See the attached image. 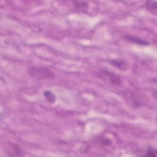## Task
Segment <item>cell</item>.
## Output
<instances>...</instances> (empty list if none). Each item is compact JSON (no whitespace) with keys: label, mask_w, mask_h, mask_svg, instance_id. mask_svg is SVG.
Masks as SVG:
<instances>
[{"label":"cell","mask_w":157,"mask_h":157,"mask_svg":"<svg viewBox=\"0 0 157 157\" xmlns=\"http://www.w3.org/2000/svg\"><path fill=\"white\" fill-rule=\"evenodd\" d=\"M76 6L77 7L78 9H85L87 8V4L85 2H76Z\"/></svg>","instance_id":"7"},{"label":"cell","mask_w":157,"mask_h":157,"mask_svg":"<svg viewBox=\"0 0 157 157\" xmlns=\"http://www.w3.org/2000/svg\"><path fill=\"white\" fill-rule=\"evenodd\" d=\"M44 96L45 99L50 103H54L56 101V96L54 93L46 90L44 92Z\"/></svg>","instance_id":"4"},{"label":"cell","mask_w":157,"mask_h":157,"mask_svg":"<svg viewBox=\"0 0 157 157\" xmlns=\"http://www.w3.org/2000/svg\"><path fill=\"white\" fill-rule=\"evenodd\" d=\"M156 155V150L152 147H150L148 148V150H147V152H145V154L144 155V156H152V157H155Z\"/></svg>","instance_id":"6"},{"label":"cell","mask_w":157,"mask_h":157,"mask_svg":"<svg viewBox=\"0 0 157 157\" xmlns=\"http://www.w3.org/2000/svg\"><path fill=\"white\" fill-rule=\"evenodd\" d=\"M157 4L155 2H146L145 6L146 9L153 14H156L157 9Z\"/></svg>","instance_id":"5"},{"label":"cell","mask_w":157,"mask_h":157,"mask_svg":"<svg viewBox=\"0 0 157 157\" xmlns=\"http://www.w3.org/2000/svg\"><path fill=\"white\" fill-rule=\"evenodd\" d=\"M28 73L30 76L36 79L52 80L55 77L52 71L42 67L31 66L28 69Z\"/></svg>","instance_id":"1"},{"label":"cell","mask_w":157,"mask_h":157,"mask_svg":"<svg viewBox=\"0 0 157 157\" xmlns=\"http://www.w3.org/2000/svg\"><path fill=\"white\" fill-rule=\"evenodd\" d=\"M104 74H106V75L109 77V79L112 84L118 85L121 84V80L120 77L116 75L115 73H111L109 71H106V73Z\"/></svg>","instance_id":"3"},{"label":"cell","mask_w":157,"mask_h":157,"mask_svg":"<svg viewBox=\"0 0 157 157\" xmlns=\"http://www.w3.org/2000/svg\"><path fill=\"white\" fill-rule=\"evenodd\" d=\"M109 63L111 65L120 70H126L128 67V63L125 60H119V59L112 60L109 61Z\"/></svg>","instance_id":"2"}]
</instances>
